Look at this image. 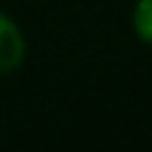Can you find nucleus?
<instances>
[{
  "label": "nucleus",
  "instance_id": "nucleus-1",
  "mask_svg": "<svg viewBox=\"0 0 152 152\" xmlns=\"http://www.w3.org/2000/svg\"><path fill=\"white\" fill-rule=\"evenodd\" d=\"M26 59V34L6 11H0V73H11Z\"/></svg>",
  "mask_w": 152,
  "mask_h": 152
},
{
  "label": "nucleus",
  "instance_id": "nucleus-2",
  "mask_svg": "<svg viewBox=\"0 0 152 152\" xmlns=\"http://www.w3.org/2000/svg\"><path fill=\"white\" fill-rule=\"evenodd\" d=\"M132 31L144 45H152V0H138L132 9Z\"/></svg>",
  "mask_w": 152,
  "mask_h": 152
}]
</instances>
